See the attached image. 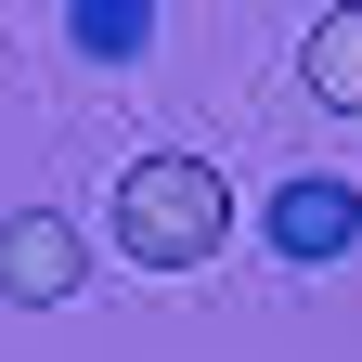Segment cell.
<instances>
[{
    "mask_svg": "<svg viewBox=\"0 0 362 362\" xmlns=\"http://www.w3.org/2000/svg\"><path fill=\"white\" fill-rule=\"evenodd\" d=\"M298 78L324 90L337 117H362V0H349V13H324V26L298 39Z\"/></svg>",
    "mask_w": 362,
    "mask_h": 362,
    "instance_id": "obj_4",
    "label": "cell"
},
{
    "mask_svg": "<svg viewBox=\"0 0 362 362\" xmlns=\"http://www.w3.org/2000/svg\"><path fill=\"white\" fill-rule=\"evenodd\" d=\"M78 285H90V246H78L65 207H13L0 220V298L13 310H65Z\"/></svg>",
    "mask_w": 362,
    "mask_h": 362,
    "instance_id": "obj_2",
    "label": "cell"
},
{
    "mask_svg": "<svg viewBox=\"0 0 362 362\" xmlns=\"http://www.w3.org/2000/svg\"><path fill=\"white\" fill-rule=\"evenodd\" d=\"M259 220H272V259L324 272V259H349V246H362V181H337V168H298L285 194L259 207Z\"/></svg>",
    "mask_w": 362,
    "mask_h": 362,
    "instance_id": "obj_3",
    "label": "cell"
},
{
    "mask_svg": "<svg viewBox=\"0 0 362 362\" xmlns=\"http://www.w3.org/2000/svg\"><path fill=\"white\" fill-rule=\"evenodd\" d=\"M220 246H233V181H220V156H143L117 181V259L207 272Z\"/></svg>",
    "mask_w": 362,
    "mask_h": 362,
    "instance_id": "obj_1",
    "label": "cell"
},
{
    "mask_svg": "<svg viewBox=\"0 0 362 362\" xmlns=\"http://www.w3.org/2000/svg\"><path fill=\"white\" fill-rule=\"evenodd\" d=\"M65 39H78V52H104V65H129V52L156 39V0H78Z\"/></svg>",
    "mask_w": 362,
    "mask_h": 362,
    "instance_id": "obj_5",
    "label": "cell"
}]
</instances>
